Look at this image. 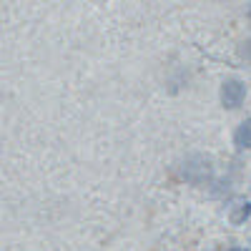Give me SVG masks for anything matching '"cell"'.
Listing matches in <instances>:
<instances>
[{"mask_svg": "<svg viewBox=\"0 0 251 251\" xmlns=\"http://www.w3.org/2000/svg\"><path fill=\"white\" fill-rule=\"evenodd\" d=\"M234 143L236 149H251V118L239 123V128L234 131Z\"/></svg>", "mask_w": 251, "mask_h": 251, "instance_id": "obj_2", "label": "cell"}, {"mask_svg": "<svg viewBox=\"0 0 251 251\" xmlns=\"http://www.w3.org/2000/svg\"><path fill=\"white\" fill-rule=\"evenodd\" d=\"M228 251H244V249H228Z\"/></svg>", "mask_w": 251, "mask_h": 251, "instance_id": "obj_5", "label": "cell"}, {"mask_svg": "<svg viewBox=\"0 0 251 251\" xmlns=\"http://www.w3.org/2000/svg\"><path fill=\"white\" fill-rule=\"evenodd\" d=\"M241 55L251 58V40H246V43H241Z\"/></svg>", "mask_w": 251, "mask_h": 251, "instance_id": "obj_4", "label": "cell"}, {"mask_svg": "<svg viewBox=\"0 0 251 251\" xmlns=\"http://www.w3.org/2000/svg\"><path fill=\"white\" fill-rule=\"evenodd\" d=\"M251 216V201H241V203H236L234 208H231V221L234 224H241V221H246Z\"/></svg>", "mask_w": 251, "mask_h": 251, "instance_id": "obj_3", "label": "cell"}, {"mask_svg": "<svg viewBox=\"0 0 251 251\" xmlns=\"http://www.w3.org/2000/svg\"><path fill=\"white\" fill-rule=\"evenodd\" d=\"M249 18H251V13H249Z\"/></svg>", "mask_w": 251, "mask_h": 251, "instance_id": "obj_6", "label": "cell"}, {"mask_svg": "<svg viewBox=\"0 0 251 251\" xmlns=\"http://www.w3.org/2000/svg\"><path fill=\"white\" fill-rule=\"evenodd\" d=\"M246 98V86L239 78H228L221 86V103L226 108H239Z\"/></svg>", "mask_w": 251, "mask_h": 251, "instance_id": "obj_1", "label": "cell"}]
</instances>
